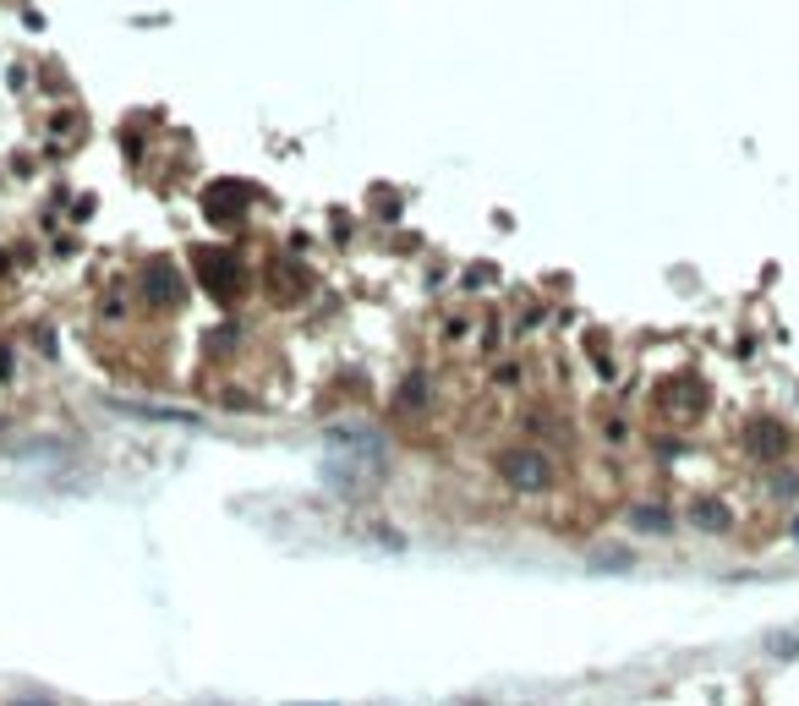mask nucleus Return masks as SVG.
Listing matches in <instances>:
<instances>
[{
	"instance_id": "obj_7",
	"label": "nucleus",
	"mask_w": 799,
	"mask_h": 706,
	"mask_svg": "<svg viewBox=\"0 0 799 706\" xmlns=\"http://www.w3.org/2000/svg\"><path fill=\"white\" fill-rule=\"evenodd\" d=\"M241 203H247V198H241L236 181H225V187L208 192V214H214V219H236V214H241Z\"/></svg>"
},
{
	"instance_id": "obj_11",
	"label": "nucleus",
	"mask_w": 799,
	"mask_h": 706,
	"mask_svg": "<svg viewBox=\"0 0 799 706\" xmlns=\"http://www.w3.org/2000/svg\"><path fill=\"white\" fill-rule=\"evenodd\" d=\"M6 373H11V351L0 345V378H6Z\"/></svg>"
},
{
	"instance_id": "obj_12",
	"label": "nucleus",
	"mask_w": 799,
	"mask_h": 706,
	"mask_svg": "<svg viewBox=\"0 0 799 706\" xmlns=\"http://www.w3.org/2000/svg\"><path fill=\"white\" fill-rule=\"evenodd\" d=\"M11 706H50V701H11Z\"/></svg>"
},
{
	"instance_id": "obj_1",
	"label": "nucleus",
	"mask_w": 799,
	"mask_h": 706,
	"mask_svg": "<svg viewBox=\"0 0 799 706\" xmlns=\"http://www.w3.org/2000/svg\"><path fill=\"white\" fill-rule=\"evenodd\" d=\"M499 477L509 482L515 493H548L553 488V460L531 444H515L499 455Z\"/></svg>"
},
{
	"instance_id": "obj_6",
	"label": "nucleus",
	"mask_w": 799,
	"mask_h": 706,
	"mask_svg": "<svg viewBox=\"0 0 799 706\" xmlns=\"http://www.w3.org/2000/svg\"><path fill=\"white\" fill-rule=\"evenodd\" d=\"M663 405H668V411H679V416H696V411H701V384H690V378L668 384V389H663Z\"/></svg>"
},
{
	"instance_id": "obj_9",
	"label": "nucleus",
	"mask_w": 799,
	"mask_h": 706,
	"mask_svg": "<svg viewBox=\"0 0 799 706\" xmlns=\"http://www.w3.org/2000/svg\"><path fill=\"white\" fill-rule=\"evenodd\" d=\"M630 526L635 531H668L674 520H668V509H657V504H635L630 509Z\"/></svg>"
},
{
	"instance_id": "obj_10",
	"label": "nucleus",
	"mask_w": 799,
	"mask_h": 706,
	"mask_svg": "<svg viewBox=\"0 0 799 706\" xmlns=\"http://www.w3.org/2000/svg\"><path fill=\"white\" fill-rule=\"evenodd\" d=\"M422 400H427V378H405V389H400V411H422Z\"/></svg>"
},
{
	"instance_id": "obj_4",
	"label": "nucleus",
	"mask_w": 799,
	"mask_h": 706,
	"mask_svg": "<svg viewBox=\"0 0 799 706\" xmlns=\"http://www.w3.org/2000/svg\"><path fill=\"white\" fill-rule=\"evenodd\" d=\"M143 302L159 307V312L181 302V269H176V263H165V258L148 263V269H143Z\"/></svg>"
},
{
	"instance_id": "obj_2",
	"label": "nucleus",
	"mask_w": 799,
	"mask_h": 706,
	"mask_svg": "<svg viewBox=\"0 0 799 706\" xmlns=\"http://www.w3.org/2000/svg\"><path fill=\"white\" fill-rule=\"evenodd\" d=\"M198 269H203V285L219 296V302H236L241 285H247V280H241L247 269H241V263L230 258V252H198Z\"/></svg>"
},
{
	"instance_id": "obj_5",
	"label": "nucleus",
	"mask_w": 799,
	"mask_h": 706,
	"mask_svg": "<svg viewBox=\"0 0 799 706\" xmlns=\"http://www.w3.org/2000/svg\"><path fill=\"white\" fill-rule=\"evenodd\" d=\"M745 444H750V455H761V460H778L783 449H789V433H783V422H772V416H761V422H750Z\"/></svg>"
},
{
	"instance_id": "obj_3",
	"label": "nucleus",
	"mask_w": 799,
	"mask_h": 706,
	"mask_svg": "<svg viewBox=\"0 0 799 706\" xmlns=\"http://www.w3.org/2000/svg\"><path fill=\"white\" fill-rule=\"evenodd\" d=\"M263 285H269V296H274L280 307H296L301 296H307V285H312V280H307V269H301V263L274 258V263H269V274H263Z\"/></svg>"
},
{
	"instance_id": "obj_8",
	"label": "nucleus",
	"mask_w": 799,
	"mask_h": 706,
	"mask_svg": "<svg viewBox=\"0 0 799 706\" xmlns=\"http://www.w3.org/2000/svg\"><path fill=\"white\" fill-rule=\"evenodd\" d=\"M690 520H696L701 531H728V509L717 499H696V504H690Z\"/></svg>"
}]
</instances>
